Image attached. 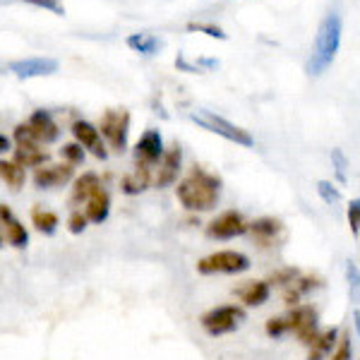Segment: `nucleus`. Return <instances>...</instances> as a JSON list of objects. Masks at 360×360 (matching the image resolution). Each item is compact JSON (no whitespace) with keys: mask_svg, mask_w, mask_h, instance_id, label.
Wrapping results in <instances>:
<instances>
[{"mask_svg":"<svg viewBox=\"0 0 360 360\" xmlns=\"http://www.w3.org/2000/svg\"><path fill=\"white\" fill-rule=\"evenodd\" d=\"M221 195V178L193 168L188 178H183L176 188V197L188 212H212L219 205Z\"/></svg>","mask_w":360,"mask_h":360,"instance_id":"f257e3e1","label":"nucleus"},{"mask_svg":"<svg viewBox=\"0 0 360 360\" xmlns=\"http://www.w3.org/2000/svg\"><path fill=\"white\" fill-rule=\"evenodd\" d=\"M341 34H344V22L336 13H329L319 22L315 46H312L310 60H307V75L319 77V75L332 68L334 58L341 49Z\"/></svg>","mask_w":360,"mask_h":360,"instance_id":"f03ea898","label":"nucleus"},{"mask_svg":"<svg viewBox=\"0 0 360 360\" xmlns=\"http://www.w3.org/2000/svg\"><path fill=\"white\" fill-rule=\"evenodd\" d=\"M190 120H193V123H197L200 127H205V130L214 132V135L229 139V142L240 144V147H252V144H255V137L250 135L248 130H243V127L233 125L231 120L221 118V115H217L214 111H205V108H197V111H190Z\"/></svg>","mask_w":360,"mask_h":360,"instance_id":"7ed1b4c3","label":"nucleus"},{"mask_svg":"<svg viewBox=\"0 0 360 360\" xmlns=\"http://www.w3.org/2000/svg\"><path fill=\"white\" fill-rule=\"evenodd\" d=\"M250 257L245 252H238V250H219L212 252L207 257H202L197 262V271L202 276H212V274H243L250 269Z\"/></svg>","mask_w":360,"mask_h":360,"instance_id":"20e7f679","label":"nucleus"},{"mask_svg":"<svg viewBox=\"0 0 360 360\" xmlns=\"http://www.w3.org/2000/svg\"><path fill=\"white\" fill-rule=\"evenodd\" d=\"M245 307L243 305H221V307H214L202 315L200 324L202 329L209 334V336H224V334H231L245 322Z\"/></svg>","mask_w":360,"mask_h":360,"instance_id":"39448f33","label":"nucleus"},{"mask_svg":"<svg viewBox=\"0 0 360 360\" xmlns=\"http://www.w3.org/2000/svg\"><path fill=\"white\" fill-rule=\"evenodd\" d=\"M98 135L106 137L111 149L123 154L127 149V135H130V113L125 108H111L103 113L101 125H98Z\"/></svg>","mask_w":360,"mask_h":360,"instance_id":"423d86ee","label":"nucleus"},{"mask_svg":"<svg viewBox=\"0 0 360 360\" xmlns=\"http://www.w3.org/2000/svg\"><path fill=\"white\" fill-rule=\"evenodd\" d=\"M283 319H286V332L298 336V341L303 346H310L317 339V312L310 305H295L288 315H283Z\"/></svg>","mask_w":360,"mask_h":360,"instance_id":"0eeeda50","label":"nucleus"},{"mask_svg":"<svg viewBox=\"0 0 360 360\" xmlns=\"http://www.w3.org/2000/svg\"><path fill=\"white\" fill-rule=\"evenodd\" d=\"M245 233H248V221L236 209L219 214L217 219H212L207 224V236L214 238V240H233V238H240Z\"/></svg>","mask_w":360,"mask_h":360,"instance_id":"6e6552de","label":"nucleus"},{"mask_svg":"<svg viewBox=\"0 0 360 360\" xmlns=\"http://www.w3.org/2000/svg\"><path fill=\"white\" fill-rule=\"evenodd\" d=\"M72 135H75V142L79 144L86 152H91L96 159H108V152H106V144H103L101 135H98V127L91 125L89 120H75L72 123Z\"/></svg>","mask_w":360,"mask_h":360,"instance_id":"1a4fd4ad","label":"nucleus"},{"mask_svg":"<svg viewBox=\"0 0 360 360\" xmlns=\"http://www.w3.org/2000/svg\"><path fill=\"white\" fill-rule=\"evenodd\" d=\"M161 156H164V137H161L159 130H147L135 144L137 164L152 168L154 164H159Z\"/></svg>","mask_w":360,"mask_h":360,"instance_id":"9d476101","label":"nucleus"},{"mask_svg":"<svg viewBox=\"0 0 360 360\" xmlns=\"http://www.w3.org/2000/svg\"><path fill=\"white\" fill-rule=\"evenodd\" d=\"M0 233L13 248L22 250L29 245V233L25 224L15 217V212L8 205H0Z\"/></svg>","mask_w":360,"mask_h":360,"instance_id":"9b49d317","label":"nucleus"},{"mask_svg":"<svg viewBox=\"0 0 360 360\" xmlns=\"http://www.w3.org/2000/svg\"><path fill=\"white\" fill-rule=\"evenodd\" d=\"M10 72H15L20 79L46 77V75L58 72V60L56 58H25V60H13L10 63Z\"/></svg>","mask_w":360,"mask_h":360,"instance_id":"f8f14e48","label":"nucleus"},{"mask_svg":"<svg viewBox=\"0 0 360 360\" xmlns=\"http://www.w3.org/2000/svg\"><path fill=\"white\" fill-rule=\"evenodd\" d=\"M75 168L70 164H53V166H39L34 171V185L39 190H51V188H60L68 180H72Z\"/></svg>","mask_w":360,"mask_h":360,"instance_id":"ddd939ff","label":"nucleus"},{"mask_svg":"<svg viewBox=\"0 0 360 360\" xmlns=\"http://www.w3.org/2000/svg\"><path fill=\"white\" fill-rule=\"evenodd\" d=\"M180 166H183V149H180L178 144H173V147L161 156L159 173H156V178H154L156 188L161 190V188H168V185L176 183L180 176Z\"/></svg>","mask_w":360,"mask_h":360,"instance_id":"4468645a","label":"nucleus"},{"mask_svg":"<svg viewBox=\"0 0 360 360\" xmlns=\"http://www.w3.org/2000/svg\"><path fill=\"white\" fill-rule=\"evenodd\" d=\"M27 127L32 130V135L39 144H51L60 137V127H58L53 115H51L49 111H34L32 115H29Z\"/></svg>","mask_w":360,"mask_h":360,"instance_id":"2eb2a0df","label":"nucleus"},{"mask_svg":"<svg viewBox=\"0 0 360 360\" xmlns=\"http://www.w3.org/2000/svg\"><path fill=\"white\" fill-rule=\"evenodd\" d=\"M233 293L245 307H259L269 300L271 286L266 281H262V278H255V281H245L243 286H238Z\"/></svg>","mask_w":360,"mask_h":360,"instance_id":"dca6fc26","label":"nucleus"},{"mask_svg":"<svg viewBox=\"0 0 360 360\" xmlns=\"http://www.w3.org/2000/svg\"><path fill=\"white\" fill-rule=\"evenodd\" d=\"M281 231H283V224L274 217H262V219H255L252 224H248V233H252V238L259 245H271V243H276Z\"/></svg>","mask_w":360,"mask_h":360,"instance_id":"f3484780","label":"nucleus"},{"mask_svg":"<svg viewBox=\"0 0 360 360\" xmlns=\"http://www.w3.org/2000/svg\"><path fill=\"white\" fill-rule=\"evenodd\" d=\"M84 217L89 224H103L108 219V214H111V195H108V190H103V185L96 190L94 195L89 197V200L84 202Z\"/></svg>","mask_w":360,"mask_h":360,"instance_id":"a211bd4d","label":"nucleus"},{"mask_svg":"<svg viewBox=\"0 0 360 360\" xmlns=\"http://www.w3.org/2000/svg\"><path fill=\"white\" fill-rule=\"evenodd\" d=\"M98 188H101V178H98L96 173H91V171L82 173V176H79L72 183V193H70V205L79 207L82 202L89 200V197L94 195Z\"/></svg>","mask_w":360,"mask_h":360,"instance_id":"6ab92c4d","label":"nucleus"},{"mask_svg":"<svg viewBox=\"0 0 360 360\" xmlns=\"http://www.w3.org/2000/svg\"><path fill=\"white\" fill-rule=\"evenodd\" d=\"M149 183H152V168L137 164L135 171L127 173V176L123 178L120 190H123L125 195H139V193H144V190L149 188Z\"/></svg>","mask_w":360,"mask_h":360,"instance_id":"aec40b11","label":"nucleus"},{"mask_svg":"<svg viewBox=\"0 0 360 360\" xmlns=\"http://www.w3.org/2000/svg\"><path fill=\"white\" fill-rule=\"evenodd\" d=\"M336 339H339V329L332 327V329H327V332H319L317 334V339L312 341L310 346V353H307V360H324L329 356V353L334 351V346H336Z\"/></svg>","mask_w":360,"mask_h":360,"instance_id":"412c9836","label":"nucleus"},{"mask_svg":"<svg viewBox=\"0 0 360 360\" xmlns=\"http://www.w3.org/2000/svg\"><path fill=\"white\" fill-rule=\"evenodd\" d=\"M49 161V154L41 149V144H27L15 149V164L20 168H39Z\"/></svg>","mask_w":360,"mask_h":360,"instance_id":"4be33fe9","label":"nucleus"},{"mask_svg":"<svg viewBox=\"0 0 360 360\" xmlns=\"http://www.w3.org/2000/svg\"><path fill=\"white\" fill-rule=\"evenodd\" d=\"M32 226L39 231V233L44 236H53L58 231V226H60V219H58L56 212H49V209H32Z\"/></svg>","mask_w":360,"mask_h":360,"instance_id":"5701e85b","label":"nucleus"},{"mask_svg":"<svg viewBox=\"0 0 360 360\" xmlns=\"http://www.w3.org/2000/svg\"><path fill=\"white\" fill-rule=\"evenodd\" d=\"M127 46L142 56H154L164 49V41L152 37V34H132V37H127Z\"/></svg>","mask_w":360,"mask_h":360,"instance_id":"b1692460","label":"nucleus"},{"mask_svg":"<svg viewBox=\"0 0 360 360\" xmlns=\"http://www.w3.org/2000/svg\"><path fill=\"white\" fill-rule=\"evenodd\" d=\"M0 180H3L5 185H8L10 190H20L22 185H25V180H27V173H25V168H20L15 164V161H5V159H0Z\"/></svg>","mask_w":360,"mask_h":360,"instance_id":"393cba45","label":"nucleus"},{"mask_svg":"<svg viewBox=\"0 0 360 360\" xmlns=\"http://www.w3.org/2000/svg\"><path fill=\"white\" fill-rule=\"evenodd\" d=\"M332 360H353V344H351V334L344 332L339 334V339H336V346L334 351L329 353Z\"/></svg>","mask_w":360,"mask_h":360,"instance_id":"a878e982","label":"nucleus"},{"mask_svg":"<svg viewBox=\"0 0 360 360\" xmlns=\"http://www.w3.org/2000/svg\"><path fill=\"white\" fill-rule=\"evenodd\" d=\"M60 156H63V159H65V164H70V166H79V164H84V149L79 147L77 142L63 144Z\"/></svg>","mask_w":360,"mask_h":360,"instance_id":"bb28decb","label":"nucleus"},{"mask_svg":"<svg viewBox=\"0 0 360 360\" xmlns=\"http://www.w3.org/2000/svg\"><path fill=\"white\" fill-rule=\"evenodd\" d=\"M298 278V269H293V266H286V269H276L274 274L269 276V286H291V283Z\"/></svg>","mask_w":360,"mask_h":360,"instance_id":"cd10ccee","label":"nucleus"},{"mask_svg":"<svg viewBox=\"0 0 360 360\" xmlns=\"http://www.w3.org/2000/svg\"><path fill=\"white\" fill-rule=\"evenodd\" d=\"M317 193H319V197H322L324 202H327V205H339V202H341V193L334 188L332 183H329V180H319Z\"/></svg>","mask_w":360,"mask_h":360,"instance_id":"c85d7f7f","label":"nucleus"},{"mask_svg":"<svg viewBox=\"0 0 360 360\" xmlns=\"http://www.w3.org/2000/svg\"><path fill=\"white\" fill-rule=\"evenodd\" d=\"M86 226H89V221H86V217H84L82 209H75V212L68 217V231H70V233H75V236L84 233Z\"/></svg>","mask_w":360,"mask_h":360,"instance_id":"c756f323","label":"nucleus"},{"mask_svg":"<svg viewBox=\"0 0 360 360\" xmlns=\"http://www.w3.org/2000/svg\"><path fill=\"white\" fill-rule=\"evenodd\" d=\"M264 332L269 339H281V336H286V319L283 317H271L269 322H266V327H264Z\"/></svg>","mask_w":360,"mask_h":360,"instance_id":"7c9ffc66","label":"nucleus"},{"mask_svg":"<svg viewBox=\"0 0 360 360\" xmlns=\"http://www.w3.org/2000/svg\"><path fill=\"white\" fill-rule=\"evenodd\" d=\"M188 32H202V34H207V37H212V39H229V34H224V29H219L217 25H188Z\"/></svg>","mask_w":360,"mask_h":360,"instance_id":"2f4dec72","label":"nucleus"},{"mask_svg":"<svg viewBox=\"0 0 360 360\" xmlns=\"http://www.w3.org/2000/svg\"><path fill=\"white\" fill-rule=\"evenodd\" d=\"M27 5H34V8H44L49 13H56V15H65V8H63L60 0H22Z\"/></svg>","mask_w":360,"mask_h":360,"instance_id":"473e14b6","label":"nucleus"},{"mask_svg":"<svg viewBox=\"0 0 360 360\" xmlns=\"http://www.w3.org/2000/svg\"><path fill=\"white\" fill-rule=\"evenodd\" d=\"M348 224H351V231L353 236L360 233V200H351V205H348Z\"/></svg>","mask_w":360,"mask_h":360,"instance_id":"72a5a7b5","label":"nucleus"},{"mask_svg":"<svg viewBox=\"0 0 360 360\" xmlns=\"http://www.w3.org/2000/svg\"><path fill=\"white\" fill-rule=\"evenodd\" d=\"M332 161H334V166H336V176H339L341 183H346V168H348V161H346V156L341 149H332Z\"/></svg>","mask_w":360,"mask_h":360,"instance_id":"f704fd0d","label":"nucleus"},{"mask_svg":"<svg viewBox=\"0 0 360 360\" xmlns=\"http://www.w3.org/2000/svg\"><path fill=\"white\" fill-rule=\"evenodd\" d=\"M348 281H351L353 288H358V266H356V262H348Z\"/></svg>","mask_w":360,"mask_h":360,"instance_id":"c9c22d12","label":"nucleus"},{"mask_svg":"<svg viewBox=\"0 0 360 360\" xmlns=\"http://www.w3.org/2000/svg\"><path fill=\"white\" fill-rule=\"evenodd\" d=\"M5 152H10V139L5 135H0V154H5Z\"/></svg>","mask_w":360,"mask_h":360,"instance_id":"e433bc0d","label":"nucleus"},{"mask_svg":"<svg viewBox=\"0 0 360 360\" xmlns=\"http://www.w3.org/2000/svg\"><path fill=\"white\" fill-rule=\"evenodd\" d=\"M5 245V238H3V233H0V248H3Z\"/></svg>","mask_w":360,"mask_h":360,"instance_id":"4c0bfd02","label":"nucleus"}]
</instances>
